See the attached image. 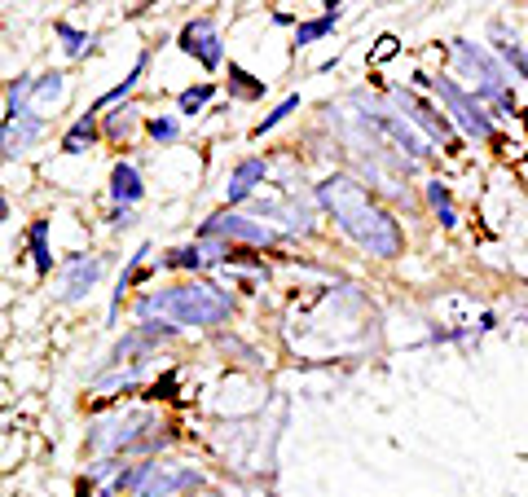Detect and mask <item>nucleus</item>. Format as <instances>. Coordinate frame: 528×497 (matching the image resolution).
<instances>
[{"instance_id":"f257e3e1","label":"nucleus","mask_w":528,"mask_h":497,"mask_svg":"<svg viewBox=\"0 0 528 497\" xmlns=\"http://www.w3.org/2000/svg\"><path fill=\"white\" fill-rule=\"evenodd\" d=\"M322 203L335 212V220L344 225V234L352 242H361L370 256H396V251H401V229H396V220L388 212H379L357 181L330 176L322 185Z\"/></svg>"},{"instance_id":"f03ea898","label":"nucleus","mask_w":528,"mask_h":497,"mask_svg":"<svg viewBox=\"0 0 528 497\" xmlns=\"http://www.w3.org/2000/svg\"><path fill=\"white\" fill-rule=\"evenodd\" d=\"M150 313H168L181 326H216L229 317V295H220L216 286H203V282L172 286V291L141 300V317H150Z\"/></svg>"},{"instance_id":"7ed1b4c3","label":"nucleus","mask_w":528,"mask_h":497,"mask_svg":"<svg viewBox=\"0 0 528 497\" xmlns=\"http://www.w3.org/2000/svg\"><path fill=\"white\" fill-rule=\"evenodd\" d=\"M181 49L190 53V58L203 62L207 71H216L220 58H225V49H220V36H216L212 18H194V22H185V31H181Z\"/></svg>"},{"instance_id":"20e7f679","label":"nucleus","mask_w":528,"mask_h":497,"mask_svg":"<svg viewBox=\"0 0 528 497\" xmlns=\"http://www.w3.org/2000/svg\"><path fill=\"white\" fill-rule=\"evenodd\" d=\"M432 84H436V93H440V97H445V102H449V110H454V115H458V124L467 128L471 137H489V132H493L489 115H484V110H480L476 102H471V97L462 93L458 84H449V80H432Z\"/></svg>"},{"instance_id":"39448f33","label":"nucleus","mask_w":528,"mask_h":497,"mask_svg":"<svg viewBox=\"0 0 528 497\" xmlns=\"http://www.w3.org/2000/svg\"><path fill=\"white\" fill-rule=\"evenodd\" d=\"M216 234H225V238H242V242H256V247H269L273 234L264 225H251V220H242V216H212L203 225V238H216Z\"/></svg>"},{"instance_id":"423d86ee","label":"nucleus","mask_w":528,"mask_h":497,"mask_svg":"<svg viewBox=\"0 0 528 497\" xmlns=\"http://www.w3.org/2000/svg\"><path fill=\"white\" fill-rule=\"evenodd\" d=\"M40 137V115L36 110H18V115H5V154L14 159Z\"/></svg>"},{"instance_id":"0eeeda50","label":"nucleus","mask_w":528,"mask_h":497,"mask_svg":"<svg viewBox=\"0 0 528 497\" xmlns=\"http://www.w3.org/2000/svg\"><path fill=\"white\" fill-rule=\"evenodd\" d=\"M97 278H102V260H71V264H66V286H62V295H66V300H80V295H84Z\"/></svg>"},{"instance_id":"6e6552de","label":"nucleus","mask_w":528,"mask_h":497,"mask_svg":"<svg viewBox=\"0 0 528 497\" xmlns=\"http://www.w3.org/2000/svg\"><path fill=\"white\" fill-rule=\"evenodd\" d=\"M370 115H374V124L388 128L392 137H396V146H405V150L414 154V159H427V154H432V150H427V141H423V137H414V128L405 124V119H392L388 110H370Z\"/></svg>"},{"instance_id":"1a4fd4ad","label":"nucleus","mask_w":528,"mask_h":497,"mask_svg":"<svg viewBox=\"0 0 528 497\" xmlns=\"http://www.w3.org/2000/svg\"><path fill=\"white\" fill-rule=\"evenodd\" d=\"M110 194H115L124 207H132L141 194H146V185H141V176H137V168H132V163H119V168L110 172Z\"/></svg>"},{"instance_id":"9d476101","label":"nucleus","mask_w":528,"mask_h":497,"mask_svg":"<svg viewBox=\"0 0 528 497\" xmlns=\"http://www.w3.org/2000/svg\"><path fill=\"white\" fill-rule=\"evenodd\" d=\"M264 181V163L260 159H247V163H238V172L229 176V203H242V198L251 194V185Z\"/></svg>"},{"instance_id":"9b49d317","label":"nucleus","mask_w":528,"mask_h":497,"mask_svg":"<svg viewBox=\"0 0 528 497\" xmlns=\"http://www.w3.org/2000/svg\"><path fill=\"white\" fill-rule=\"evenodd\" d=\"M396 97H401V102L414 110V119H418V124H427V128H432V137H445V141L454 137V128H449V119H445V115H436L432 106H423V102H418V97H410V93H405V88H401V93H396Z\"/></svg>"},{"instance_id":"f8f14e48","label":"nucleus","mask_w":528,"mask_h":497,"mask_svg":"<svg viewBox=\"0 0 528 497\" xmlns=\"http://www.w3.org/2000/svg\"><path fill=\"white\" fill-rule=\"evenodd\" d=\"M66 80L62 75H44V80H31V97H36V110H44L49 102H62Z\"/></svg>"},{"instance_id":"ddd939ff","label":"nucleus","mask_w":528,"mask_h":497,"mask_svg":"<svg viewBox=\"0 0 528 497\" xmlns=\"http://www.w3.org/2000/svg\"><path fill=\"white\" fill-rule=\"evenodd\" d=\"M93 137H97V119H93V115H84V119H75V128H71V132H66L62 150H66V154H80Z\"/></svg>"},{"instance_id":"4468645a","label":"nucleus","mask_w":528,"mask_h":497,"mask_svg":"<svg viewBox=\"0 0 528 497\" xmlns=\"http://www.w3.org/2000/svg\"><path fill=\"white\" fill-rule=\"evenodd\" d=\"M27 238H31V251H36V269L49 273L53 269V256H49V242H44V238H49V220H36Z\"/></svg>"},{"instance_id":"2eb2a0df","label":"nucleus","mask_w":528,"mask_h":497,"mask_svg":"<svg viewBox=\"0 0 528 497\" xmlns=\"http://www.w3.org/2000/svg\"><path fill=\"white\" fill-rule=\"evenodd\" d=\"M229 84L238 88V97H260V93H264V80H256V75H247L242 66H229Z\"/></svg>"},{"instance_id":"dca6fc26","label":"nucleus","mask_w":528,"mask_h":497,"mask_svg":"<svg viewBox=\"0 0 528 497\" xmlns=\"http://www.w3.org/2000/svg\"><path fill=\"white\" fill-rule=\"evenodd\" d=\"M493 36H498L502 53H506V62H511L515 71H520L524 80H528V53H524V49H520V44H515V40H506V36H502V27H493Z\"/></svg>"},{"instance_id":"f3484780","label":"nucleus","mask_w":528,"mask_h":497,"mask_svg":"<svg viewBox=\"0 0 528 497\" xmlns=\"http://www.w3.org/2000/svg\"><path fill=\"white\" fill-rule=\"evenodd\" d=\"M58 36L66 40V53H71V58H80V53H88V49H93V36H84V31H71V27H66V22H58Z\"/></svg>"},{"instance_id":"a211bd4d","label":"nucleus","mask_w":528,"mask_h":497,"mask_svg":"<svg viewBox=\"0 0 528 497\" xmlns=\"http://www.w3.org/2000/svg\"><path fill=\"white\" fill-rule=\"evenodd\" d=\"M330 27H335V5H326V18L304 22V27H300V44H308V40H322Z\"/></svg>"},{"instance_id":"6ab92c4d","label":"nucleus","mask_w":528,"mask_h":497,"mask_svg":"<svg viewBox=\"0 0 528 497\" xmlns=\"http://www.w3.org/2000/svg\"><path fill=\"white\" fill-rule=\"evenodd\" d=\"M207 97H212V84L185 88V93H181V115H194V110H203V106H207Z\"/></svg>"},{"instance_id":"aec40b11","label":"nucleus","mask_w":528,"mask_h":497,"mask_svg":"<svg viewBox=\"0 0 528 497\" xmlns=\"http://www.w3.org/2000/svg\"><path fill=\"white\" fill-rule=\"evenodd\" d=\"M427 198H432V207H436V212H440V225H454V207H449V190H445V185H432V190H427Z\"/></svg>"},{"instance_id":"412c9836","label":"nucleus","mask_w":528,"mask_h":497,"mask_svg":"<svg viewBox=\"0 0 528 497\" xmlns=\"http://www.w3.org/2000/svg\"><path fill=\"white\" fill-rule=\"evenodd\" d=\"M141 71H146V58H137V62H132V75H128V80H124V84H119V88H110V93L102 97V106H110V102H119V97H124V93H128V88H132V84H137V80H141Z\"/></svg>"},{"instance_id":"4be33fe9","label":"nucleus","mask_w":528,"mask_h":497,"mask_svg":"<svg viewBox=\"0 0 528 497\" xmlns=\"http://www.w3.org/2000/svg\"><path fill=\"white\" fill-rule=\"evenodd\" d=\"M295 106H300V97H286V102H282L278 110H273V115H264V124L256 128V137H264V132H269V128H278L282 119H286V115H291V110H295Z\"/></svg>"},{"instance_id":"5701e85b","label":"nucleus","mask_w":528,"mask_h":497,"mask_svg":"<svg viewBox=\"0 0 528 497\" xmlns=\"http://www.w3.org/2000/svg\"><path fill=\"white\" fill-rule=\"evenodd\" d=\"M176 132H181V128H176L172 119H150V137L154 141H176Z\"/></svg>"},{"instance_id":"b1692460","label":"nucleus","mask_w":528,"mask_h":497,"mask_svg":"<svg viewBox=\"0 0 528 497\" xmlns=\"http://www.w3.org/2000/svg\"><path fill=\"white\" fill-rule=\"evenodd\" d=\"M132 115H137V110H115V119H110V132H115V137H124V132L132 128Z\"/></svg>"}]
</instances>
